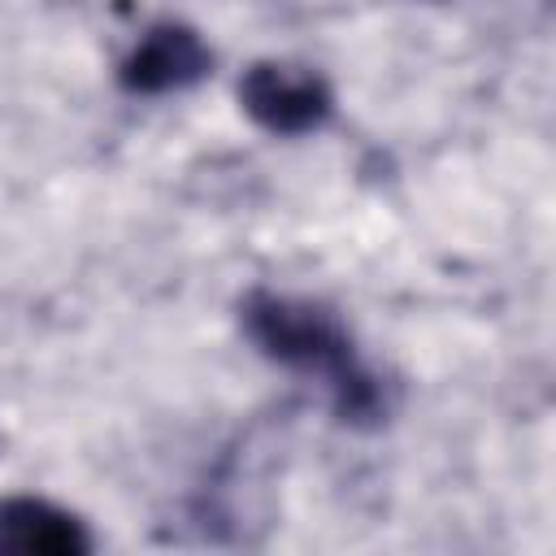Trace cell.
<instances>
[{
	"label": "cell",
	"mask_w": 556,
	"mask_h": 556,
	"mask_svg": "<svg viewBox=\"0 0 556 556\" xmlns=\"http://www.w3.org/2000/svg\"><path fill=\"white\" fill-rule=\"evenodd\" d=\"M239 330L265 361L321 382L330 413L343 426L378 430L395 413L391 382L361 356L352 330L343 326V317L330 304L252 287L239 300Z\"/></svg>",
	"instance_id": "cell-1"
},
{
	"label": "cell",
	"mask_w": 556,
	"mask_h": 556,
	"mask_svg": "<svg viewBox=\"0 0 556 556\" xmlns=\"http://www.w3.org/2000/svg\"><path fill=\"white\" fill-rule=\"evenodd\" d=\"M239 109L274 139H304L334 117V87L313 65L252 61L239 74Z\"/></svg>",
	"instance_id": "cell-2"
},
{
	"label": "cell",
	"mask_w": 556,
	"mask_h": 556,
	"mask_svg": "<svg viewBox=\"0 0 556 556\" xmlns=\"http://www.w3.org/2000/svg\"><path fill=\"white\" fill-rule=\"evenodd\" d=\"M213 48L191 22H152L117 61V87L126 96H174L213 74Z\"/></svg>",
	"instance_id": "cell-3"
},
{
	"label": "cell",
	"mask_w": 556,
	"mask_h": 556,
	"mask_svg": "<svg viewBox=\"0 0 556 556\" xmlns=\"http://www.w3.org/2000/svg\"><path fill=\"white\" fill-rule=\"evenodd\" d=\"M96 552L91 526L43 495H0V556H87Z\"/></svg>",
	"instance_id": "cell-4"
},
{
	"label": "cell",
	"mask_w": 556,
	"mask_h": 556,
	"mask_svg": "<svg viewBox=\"0 0 556 556\" xmlns=\"http://www.w3.org/2000/svg\"><path fill=\"white\" fill-rule=\"evenodd\" d=\"M426 4H443V0H426Z\"/></svg>",
	"instance_id": "cell-5"
}]
</instances>
